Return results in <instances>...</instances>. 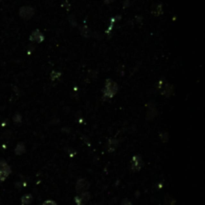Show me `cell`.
<instances>
[{
	"instance_id": "obj_10",
	"label": "cell",
	"mask_w": 205,
	"mask_h": 205,
	"mask_svg": "<svg viewBox=\"0 0 205 205\" xmlns=\"http://www.w3.org/2000/svg\"><path fill=\"white\" fill-rule=\"evenodd\" d=\"M25 150H26V148H25L24 143L19 142L15 147V154H17V155H21V154H23L25 152Z\"/></svg>"
},
{
	"instance_id": "obj_11",
	"label": "cell",
	"mask_w": 205,
	"mask_h": 205,
	"mask_svg": "<svg viewBox=\"0 0 205 205\" xmlns=\"http://www.w3.org/2000/svg\"><path fill=\"white\" fill-rule=\"evenodd\" d=\"M117 144H118V141H117V140H115V139H110V140H109V141H108V145H109V150H110V152H113L114 149H115V147L117 146Z\"/></svg>"
},
{
	"instance_id": "obj_12",
	"label": "cell",
	"mask_w": 205,
	"mask_h": 205,
	"mask_svg": "<svg viewBox=\"0 0 205 205\" xmlns=\"http://www.w3.org/2000/svg\"><path fill=\"white\" fill-rule=\"evenodd\" d=\"M80 31H81L82 36H84V37H89V35H90V30H89V28L86 26V25L81 27Z\"/></svg>"
},
{
	"instance_id": "obj_18",
	"label": "cell",
	"mask_w": 205,
	"mask_h": 205,
	"mask_svg": "<svg viewBox=\"0 0 205 205\" xmlns=\"http://www.w3.org/2000/svg\"><path fill=\"white\" fill-rule=\"evenodd\" d=\"M121 205H132V202L129 199L125 198V199H123L121 201Z\"/></svg>"
},
{
	"instance_id": "obj_19",
	"label": "cell",
	"mask_w": 205,
	"mask_h": 205,
	"mask_svg": "<svg viewBox=\"0 0 205 205\" xmlns=\"http://www.w3.org/2000/svg\"><path fill=\"white\" fill-rule=\"evenodd\" d=\"M114 0H104V3L105 4H110V3H112Z\"/></svg>"
},
{
	"instance_id": "obj_7",
	"label": "cell",
	"mask_w": 205,
	"mask_h": 205,
	"mask_svg": "<svg viewBox=\"0 0 205 205\" xmlns=\"http://www.w3.org/2000/svg\"><path fill=\"white\" fill-rule=\"evenodd\" d=\"M29 39L33 42H37V43H41L43 40H44V35L41 33L40 30H34L32 33L30 34Z\"/></svg>"
},
{
	"instance_id": "obj_8",
	"label": "cell",
	"mask_w": 205,
	"mask_h": 205,
	"mask_svg": "<svg viewBox=\"0 0 205 205\" xmlns=\"http://www.w3.org/2000/svg\"><path fill=\"white\" fill-rule=\"evenodd\" d=\"M148 107H149V108H148V111H147V116H148L149 114H151L149 116V120H151L157 114V110L155 108V106H154V104H152V102H150Z\"/></svg>"
},
{
	"instance_id": "obj_9",
	"label": "cell",
	"mask_w": 205,
	"mask_h": 205,
	"mask_svg": "<svg viewBox=\"0 0 205 205\" xmlns=\"http://www.w3.org/2000/svg\"><path fill=\"white\" fill-rule=\"evenodd\" d=\"M32 201H33V197H32L31 194H25L24 196H22V198H21V204L28 205L30 204Z\"/></svg>"
},
{
	"instance_id": "obj_17",
	"label": "cell",
	"mask_w": 205,
	"mask_h": 205,
	"mask_svg": "<svg viewBox=\"0 0 205 205\" xmlns=\"http://www.w3.org/2000/svg\"><path fill=\"white\" fill-rule=\"evenodd\" d=\"M42 205H57V203L53 200H46L42 203Z\"/></svg>"
},
{
	"instance_id": "obj_13",
	"label": "cell",
	"mask_w": 205,
	"mask_h": 205,
	"mask_svg": "<svg viewBox=\"0 0 205 205\" xmlns=\"http://www.w3.org/2000/svg\"><path fill=\"white\" fill-rule=\"evenodd\" d=\"M164 205H175V200L171 196L166 195L164 198Z\"/></svg>"
},
{
	"instance_id": "obj_5",
	"label": "cell",
	"mask_w": 205,
	"mask_h": 205,
	"mask_svg": "<svg viewBox=\"0 0 205 205\" xmlns=\"http://www.w3.org/2000/svg\"><path fill=\"white\" fill-rule=\"evenodd\" d=\"M143 166V161L140 155H134L131 160V169L133 171H139Z\"/></svg>"
},
{
	"instance_id": "obj_14",
	"label": "cell",
	"mask_w": 205,
	"mask_h": 205,
	"mask_svg": "<svg viewBox=\"0 0 205 205\" xmlns=\"http://www.w3.org/2000/svg\"><path fill=\"white\" fill-rule=\"evenodd\" d=\"M153 14H155V15H160L161 13H162V4H158L156 5V8L155 10H153Z\"/></svg>"
},
{
	"instance_id": "obj_4",
	"label": "cell",
	"mask_w": 205,
	"mask_h": 205,
	"mask_svg": "<svg viewBox=\"0 0 205 205\" xmlns=\"http://www.w3.org/2000/svg\"><path fill=\"white\" fill-rule=\"evenodd\" d=\"M89 187H90V184H89V182L86 180L84 178H80L78 179L77 182H76V186H75V189H76V192L77 193H83V192H86L87 190L89 189Z\"/></svg>"
},
{
	"instance_id": "obj_2",
	"label": "cell",
	"mask_w": 205,
	"mask_h": 205,
	"mask_svg": "<svg viewBox=\"0 0 205 205\" xmlns=\"http://www.w3.org/2000/svg\"><path fill=\"white\" fill-rule=\"evenodd\" d=\"M11 174V168L4 160H0V182L4 181Z\"/></svg>"
},
{
	"instance_id": "obj_15",
	"label": "cell",
	"mask_w": 205,
	"mask_h": 205,
	"mask_svg": "<svg viewBox=\"0 0 205 205\" xmlns=\"http://www.w3.org/2000/svg\"><path fill=\"white\" fill-rule=\"evenodd\" d=\"M21 120H22V117H21V115L19 114V113H16L15 115H14V117H13V121L15 122V123H20L21 122Z\"/></svg>"
},
{
	"instance_id": "obj_16",
	"label": "cell",
	"mask_w": 205,
	"mask_h": 205,
	"mask_svg": "<svg viewBox=\"0 0 205 205\" xmlns=\"http://www.w3.org/2000/svg\"><path fill=\"white\" fill-rule=\"evenodd\" d=\"M160 137L162 139V142H167L168 141V133L167 132H161L160 133Z\"/></svg>"
},
{
	"instance_id": "obj_3",
	"label": "cell",
	"mask_w": 205,
	"mask_h": 205,
	"mask_svg": "<svg viewBox=\"0 0 205 205\" xmlns=\"http://www.w3.org/2000/svg\"><path fill=\"white\" fill-rule=\"evenodd\" d=\"M35 10L31 6H23L19 9V15L24 20H29L34 15Z\"/></svg>"
},
{
	"instance_id": "obj_1",
	"label": "cell",
	"mask_w": 205,
	"mask_h": 205,
	"mask_svg": "<svg viewBox=\"0 0 205 205\" xmlns=\"http://www.w3.org/2000/svg\"><path fill=\"white\" fill-rule=\"evenodd\" d=\"M118 91V85L116 82H114L111 79H107L103 88V96L105 98H112Z\"/></svg>"
},
{
	"instance_id": "obj_6",
	"label": "cell",
	"mask_w": 205,
	"mask_h": 205,
	"mask_svg": "<svg viewBox=\"0 0 205 205\" xmlns=\"http://www.w3.org/2000/svg\"><path fill=\"white\" fill-rule=\"evenodd\" d=\"M74 199H75V203L77 205H85L89 201V199H90V193L88 191L80 193L78 196L75 197Z\"/></svg>"
}]
</instances>
